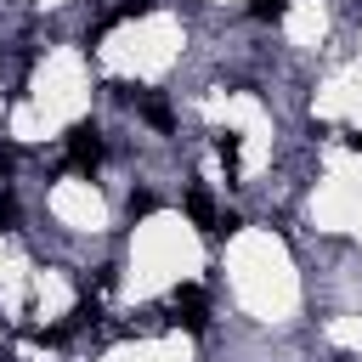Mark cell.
Returning <instances> with one entry per match:
<instances>
[{
	"label": "cell",
	"mask_w": 362,
	"mask_h": 362,
	"mask_svg": "<svg viewBox=\"0 0 362 362\" xmlns=\"http://www.w3.org/2000/svg\"><path fill=\"white\" fill-rule=\"evenodd\" d=\"M62 147H68V164H74V170H96V164H102V130H96V124H74V130L62 136Z\"/></svg>",
	"instance_id": "cell-1"
},
{
	"label": "cell",
	"mask_w": 362,
	"mask_h": 362,
	"mask_svg": "<svg viewBox=\"0 0 362 362\" xmlns=\"http://www.w3.org/2000/svg\"><path fill=\"white\" fill-rule=\"evenodd\" d=\"M170 305H175V322H181V328H192V334L209 322V305H204V288H198V283L175 288V294H170Z\"/></svg>",
	"instance_id": "cell-2"
},
{
	"label": "cell",
	"mask_w": 362,
	"mask_h": 362,
	"mask_svg": "<svg viewBox=\"0 0 362 362\" xmlns=\"http://www.w3.org/2000/svg\"><path fill=\"white\" fill-rule=\"evenodd\" d=\"M130 102H136V113H141L147 124L170 130V102H164V96H153V90H130Z\"/></svg>",
	"instance_id": "cell-3"
},
{
	"label": "cell",
	"mask_w": 362,
	"mask_h": 362,
	"mask_svg": "<svg viewBox=\"0 0 362 362\" xmlns=\"http://www.w3.org/2000/svg\"><path fill=\"white\" fill-rule=\"evenodd\" d=\"M187 215H192V221H198V226H204V232H215V221H221V215H215V204H209V192H204V187H192V192H187Z\"/></svg>",
	"instance_id": "cell-4"
},
{
	"label": "cell",
	"mask_w": 362,
	"mask_h": 362,
	"mask_svg": "<svg viewBox=\"0 0 362 362\" xmlns=\"http://www.w3.org/2000/svg\"><path fill=\"white\" fill-rule=\"evenodd\" d=\"M215 153H221V164H226V181H238V164H243V141L226 130V136L215 141Z\"/></svg>",
	"instance_id": "cell-5"
},
{
	"label": "cell",
	"mask_w": 362,
	"mask_h": 362,
	"mask_svg": "<svg viewBox=\"0 0 362 362\" xmlns=\"http://www.w3.org/2000/svg\"><path fill=\"white\" fill-rule=\"evenodd\" d=\"M249 11H255L260 23H277V17L288 11V0H249Z\"/></svg>",
	"instance_id": "cell-6"
},
{
	"label": "cell",
	"mask_w": 362,
	"mask_h": 362,
	"mask_svg": "<svg viewBox=\"0 0 362 362\" xmlns=\"http://www.w3.org/2000/svg\"><path fill=\"white\" fill-rule=\"evenodd\" d=\"M153 209H158L153 192H130V215H153Z\"/></svg>",
	"instance_id": "cell-7"
},
{
	"label": "cell",
	"mask_w": 362,
	"mask_h": 362,
	"mask_svg": "<svg viewBox=\"0 0 362 362\" xmlns=\"http://www.w3.org/2000/svg\"><path fill=\"white\" fill-rule=\"evenodd\" d=\"M11 226H17V204H11V198H0V232H11Z\"/></svg>",
	"instance_id": "cell-8"
},
{
	"label": "cell",
	"mask_w": 362,
	"mask_h": 362,
	"mask_svg": "<svg viewBox=\"0 0 362 362\" xmlns=\"http://www.w3.org/2000/svg\"><path fill=\"white\" fill-rule=\"evenodd\" d=\"M153 6H158V0H130V6H124V11H119V17H147V11H153Z\"/></svg>",
	"instance_id": "cell-9"
},
{
	"label": "cell",
	"mask_w": 362,
	"mask_h": 362,
	"mask_svg": "<svg viewBox=\"0 0 362 362\" xmlns=\"http://www.w3.org/2000/svg\"><path fill=\"white\" fill-rule=\"evenodd\" d=\"M351 147H356V153H362V130H356V136H351Z\"/></svg>",
	"instance_id": "cell-10"
}]
</instances>
